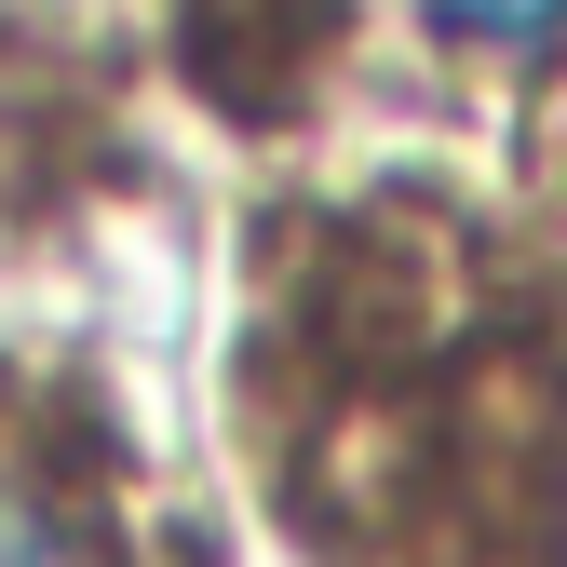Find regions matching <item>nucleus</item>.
Instances as JSON below:
<instances>
[{
	"label": "nucleus",
	"instance_id": "2",
	"mask_svg": "<svg viewBox=\"0 0 567 567\" xmlns=\"http://www.w3.org/2000/svg\"><path fill=\"white\" fill-rule=\"evenodd\" d=\"M0 567H82V540H68L41 501H14V486H0Z\"/></svg>",
	"mask_w": 567,
	"mask_h": 567
},
{
	"label": "nucleus",
	"instance_id": "1",
	"mask_svg": "<svg viewBox=\"0 0 567 567\" xmlns=\"http://www.w3.org/2000/svg\"><path fill=\"white\" fill-rule=\"evenodd\" d=\"M433 28L446 41H486V54H540L567 28V0H433Z\"/></svg>",
	"mask_w": 567,
	"mask_h": 567
}]
</instances>
